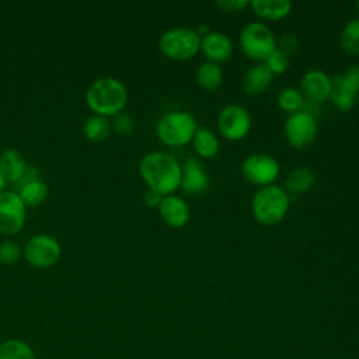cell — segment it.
<instances>
[{
	"instance_id": "cell-20",
	"label": "cell",
	"mask_w": 359,
	"mask_h": 359,
	"mask_svg": "<svg viewBox=\"0 0 359 359\" xmlns=\"http://www.w3.org/2000/svg\"><path fill=\"white\" fill-rule=\"evenodd\" d=\"M194 150L201 157H213L219 151V139L213 130L205 126H199L192 136Z\"/></svg>"
},
{
	"instance_id": "cell-21",
	"label": "cell",
	"mask_w": 359,
	"mask_h": 359,
	"mask_svg": "<svg viewBox=\"0 0 359 359\" xmlns=\"http://www.w3.org/2000/svg\"><path fill=\"white\" fill-rule=\"evenodd\" d=\"M15 192L20 195V198L25 206H38V205L43 203L49 194L48 185L43 181H41L39 178L20 185Z\"/></svg>"
},
{
	"instance_id": "cell-10",
	"label": "cell",
	"mask_w": 359,
	"mask_h": 359,
	"mask_svg": "<svg viewBox=\"0 0 359 359\" xmlns=\"http://www.w3.org/2000/svg\"><path fill=\"white\" fill-rule=\"evenodd\" d=\"M286 140L296 149L309 146L317 135V121L304 111L290 114L283 125Z\"/></svg>"
},
{
	"instance_id": "cell-13",
	"label": "cell",
	"mask_w": 359,
	"mask_h": 359,
	"mask_svg": "<svg viewBox=\"0 0 359 359\" xmlns=\"http://www.w3.org/2000/svg\"><path fill=\"white\" fill-rule=\"evenodd\" d=\"M300 91L310 102H321L330 97L331 79L327 73L318 69H311L303 74Z\"/></svg>"
},
{
	"instance_id": "cell-16",
	"label": "cell",
	"mask_w": 359,
	"mask_h": 359,
	"mask_svg": "<svg viewBox=\"0 0 359 359\" xmlns=\"http://www.w3.org/2000/svg\"><path fill=\"white\" fill-rule=\"evenodd\" d=\"M27 170L24 156L15 149H6L0 153V172L6 182H18Z\"/></svg>"
},
{
	"instance_id": "cell-2",
	"label": "cell",
	"mask_w": 359,
	"mask_h": 359,
	"mask_svg": "<svg viewBox=\"0 0 359 359\" xmlns=\"http://www.w3.org/2000/svg\"><path fill=\"white\" fill-rule=\"evenodd\" d=\"M126 101V87L115 77L97 79L86 91V102L88 108L101 116H114L122 112Z\"/></svg>"
},
{
	"instance_id": "cell-6",
	"label": "cell",
	"mask_w": 359,
	"mask_h": 359,
	"mask_svg": "<svg viewBox=\"0 0 359 359\" xmlns=\"http://www.w3.org/2000/svg\"><path fill=\"white\" fill-rule=\"evenodd\" d=\"M240 46L244 55L252 60L265 62L276 49L272 31L262 22H248L240 31Z\"/></svg>"
},
{
	"instance_id": "cell-33",
	"label": "cell",
	"mask_w": 359,
	"mask_h": 359,
	"mask_svg": "<svg viewBox=\"0 0 359 359\" xmlns=\"http://www.w3.org/2000/svg\"><path fill=\"white\" fill-rule=\"evenodd\" d=\"M250 4L248 0H217L216 6L223 11H238Z\"/></svg>"
},
{
	"instance_id": "cell-19",
	"label": "cell",
	"mask_w": 359,
	"mask_h": 359,
	"mask_svg": "<svg viewBox=\"0 0 359 359\" xmlns=\"http://www.w3.org/2000/svg\"><path fill=\"white\" fill-rule=\"evenodd\" d=\"M250 6L257 15L265 20H280L286 17L292 10L289 0H252Z\"/></svg>"
},
{
	"instance_id": "cell-32",
	"label": "cell",
	"mask_w": 359,
	"mask_h": 359,
	"mask_svg": "<svg viewBox=\"0 0 359 359\" xmlns=\"http://www.w3.org/2000/svg\"><path fill=\"white\" fill-rule=\"evenodd\" d=\"M342 77L345 81L356 91L359 93V65H352L349 66L344 73Z\"/></svg>"
},
{
	"instance_id": "cell-7",
	"label": "cell",
	"mask_w": 359,
	"mask_h": 359,
	"mask_svg": "<svg viewBox=\"0 0 359 359\" xmlns=\"http://www.w3.org/2000/svg\"><path fill=\"white\" fill-rule=\"evenodd\" d=\"M60 244L49 234H35L27 240L22 248L24 258L32 266L48 268L60 258Z\"/></svg>"
},
{
	"instance_id": "cell-26",
	"label": "cell",
	"mask_w": 359,
	"mask_h": 359,
	"mask_svg": "<svg viewBox=\"0 0 359 359\" xmlns=\"http://www.w3.org/2000/svg\"><path fill=\"white\" fill-rule=\"evenodd\" d=\"M341 46L349 55H359V18H352L344 25Z\"/></svg>"
},
{
	"instance_id": "cell-1",
	"label": "cell",
	"mask_w": 359,
	"mask_h": 359,
	"mask_svg": "<svg viewBox=\"0 0 359 359\" xmlns=\"http://www.w3.org/2000/svg\"><path fill=\"white\" fill-rule=\"evenodd\" d=\"M139 172L149 189L165 196L180 187L182 170L180 163L171 154L151 151L142 157Z\"/></svg>"
},
{
	"instance_id": "cell-18",
	"label": "cell",
	"mask_w": 359,
	"mask_h": 359,
	"mask_svg": "<svg viewBox=\"0 0 359 359\" xmlns=\"http://www.w3.org/2000/svg\"><path fill=\"white\" fill-rule=\"evenodd\" d=\"M358 93L345 81L342 74L335 76L331 80V101L341 111H349L356 100Z\"/></svg>"
},
{
	"instance_id": "cell-11",
	"label": "cell",
	"mask_w": 359,
	"mask_h": 359,
	"mask_svg": "<svg viewBox=\"0 0 359 359\" xmlns=\"http://www.w3.org/2000/svg\"><path fill=\"white\" fill-rule=\"evenodd\" d=\"M25 208L15 191H3L0 194V233H18L25 223Z\"/></svg>"
},
{
	"instance_id": "cell-14",
	"label": "cell",
	"mask_w": 359,
	"mask_h": 359,
	"mask_svg": "<svg viewBox=\"0 0 359 359\" xmlns=\"http://www.w3.org/2000/svg\"><path fill=\"white\" fill-rule=\"evenodd\" d=\"M201 49L209 62L219 63L227 60L233 53L231 39L220 31H209L201 38Z\"/></svg>"
},
{
	"instance_id": "cell-29",
	"label": "cell",
	"mask_w": 359,
	"mask_h": 359,
	"mask_svg": "<svg viewBox=\"0 0 359 359\" xmlns=\"http://www.w3.org/2000/svg\"><path fill=\"white\" fill-rule=\"evenodd\" d=\"M266 65V67L272 72V74H280L287 69L289 60H287V55H285L282 50H279L278 48L266 57V60L264 62Z\"/></svg>"
},
{
	"instance_id": "cell-5",
	"label": "cell",
	"mask_w": 359,
	"mask_h": 359,
	"mask_svg": "<svg viewBox=\"0 0 359 359\" xmlns=\"http://www.w3.org/2000/svg\"><path fill=\"white\" fill-rule=\"evenodd\" d=\"M158 48L170 59L188 60L199 50L201 36L188 27L170 28L160 35Z\"/></svg>"
},
{
	"instance_id": "cell-8",
	"label": "cell",
	"mask_w": 359,
	"mask_h": 359,
	"mask_svg": "<svg viewBox=\"0 0 359 359\" xmlns=\"http://www.w3.org/2000/svg\"><path fill=\"white\" fill-rule=\"evenodd\" d=\"M241 172L248 182L266 187L279 175V163L269 154L254 153L244 158Z\"/></svg>"
},
{
	"instance_id": "cell-22",
	"label": "cell",
	"mask_w": 359,
	"mask_h": 359,
	"mask_svg": "<svg viewBox=\"0 0 359 359\" xmlns=\"http://www.w3.org/2000/svg\"><path fill=\"white\" fill-rule=\"evenodd\" d=\"M196 80L203 90L215 91L223 83V70L217 63L206 60L199 65L196 70Z\"/></svg>"
},
{
	"instance_id": "cell-31",
	"label": "cell",
	"mask_w": 359,
	"mask_h": 359,
	"mask_svg": "<svg viewBox=\"0 0 359 359\" xmlns=\"http://www.w3.org/2000/svg\"><path fill=\"white\" fill-rule=\"evenodd\" d=\"M299 48V39L293 34H285L279 41V50H282L285 55L296 52Z\"/></svg>"
},
{
	"instance_id": "cell-35",
	"label": "cell",
	"mask_w": 359,
	"mask_h": 359,
	"mask_svg": "<svg viewBox=\"0 0 359 359\" xmlns=\"http://www.w3.org/2000/svg\"><path fill=\"white\" fill-rule=\"evenodd\" d=\"M6 180H4V177L1 175V172H0V194L4 191V188H6Z\"/></svg>"
},
{
	"instance_id": "cell-25",
	"label": "cell",
	"mask_w": 359,
	"mask_h": 359,
	"mask_svg": "<svg viewBox=\"0 0 359 359\" xmlns=\"http://www.w3.org/2000/svg\"><path fill=\"white\" fill-rule=\"evenodd\" d=\"M0 359H36V356L28 342L11 338L0 344Z\"/></svg>"
},
{
	"instance_id": "cell-17",
	"label": "cell",
	"mask_w": 359,
	"mask_h": 359,
	"mask_svg": "<svg viewBox=\"0 0 359 359\" xmlns=\"http://www.w3.org/2000/svg\"><path fill=\"white\" fill-rule=\"evenodd\" d=\"M272 72L265 63H258L250 67L243 77V88L247 94L257 95L268 88L272 81Z\"/></svg>"
},
{
	"instance_id": "cell-15",
	"label": "cell",
	"mask_w": 359,
	"mask_h": 359,
	"mask_svg": "<svg viewBox=\"0 0 359 359\" xmlns=\"http://www.w3.org/2000/svg\"><path fill=\"white\" fill-rule=\"evenodd\" d=\"M157 208L161 219L171 227H182L189 220V208L178 195L170 194L163 196Z\"/></svg>"
},
{
	"instance_id": "cell-24",
	"label": "cell",
	"mask_w": 359,
	"mask_h": 359,
	"mask_svg": "<svg viewBox=\"0 0 359 359\" xmlns=\"http://www.w3.org/2000/svg\"><path fill=\"white\" fill-rule=\"evenodd\" d=\"M109 132H111V123L107 119V116H101L95 114L93 116H88L84 121L83 135L90 142H94V143L102 142L108 137Z\"/></svg>"
},
{
	"instance_id": "cell-28",
	"label": "cell",
	"mask_w": 359,
	"mask_h": 359,
	"mask_svg": "<svg viewBox=\"0 0 359 359\" xmlns=\"http://www.w3.org/2000/svg\"><path fill=\"white\" fill-rule=\"evenodd\" d=\"M21 247L18 245V243L13 241V240H6L3 243H0V262L4 265H10L18 261V258L21 257Z\"/></svg>"
},
{
	"instance_id": "cell-27",
	"label": "cell",
	"mask_w": 359,
	"mask_h": 359,
	"mask_svg": "<svg viewBox=\"0 0 359 359\" xmlns=\"http://www.w3.org/2000/svg\"><path fill=\"white\" fill-rule=\"evenodd\" d=\"M278 105L286 112H297L303 109L304 97L296 87H285L278 95Z\"/></svg>"
},
{
	"instance_id": "cell-12",
	"label": "cell",
	"mask_w": 359,
	"mask_h": 359,
	"mask_svg": "<svg viewBox=\"0 0 359 359\" xmlns=\"http://www.w3.org/2000/svg\"><path fill=\"white\" fill-rule=\"evenodd\" d=\"M181 170H182V174H181L180 187L184 189L185 194L196 195L208 189L209 177L203 168V164L198 158L188 157L181 165Z\"/></svg>"
},
{
	"instance_id": "cell-9",
	"label": "cell",
	"mask_w": 359,
	"mask_h": 359,
	"mask_svg": "<svg viewBox=\"0 0 359 359\" xmlns=\"http://www.w3.org/2000/svg\"><path fill=\"white\" fill-rule=\"evenodd\" d=\"M217 129L226 139L240 140L251 129V116L244 107L229 104L217 115Z\"/></svg>"
},
{
	"instance_id": "cell-23",
	"label": "cell",
	"mask_w": 359,
	"mask_h": 359,
	"mask_svg": "<svg viewBox=\"0 0 359 359\" xmlns=\"http://www.w3.org/2000/svg\"><path fill=\"white\" fill-rule=\"evenodd\" d=\"M314 180H316V175L311 168L296 167L287 174L285 187L292 194H303L313 187Z\"/></svg>"
},
{
	"instance_id": "cell-36",
	"label": "cell",
	"mask_w": 359,
	"mask_h": 359,
	"mask_svg": "<svg viewBox=\"0 0 359 359\" xmlns=\"http://www.w3.org/2000/svg\"><path fill=\"white\" fill-rule=\"evenodd\" d=\"M355 6H356V10H358V14H359V1H356V4H355ZM358 18H359V17H358Z\"/></svg>"
},
{
	"instance_id": "cell-30",
	"label": "cell",
	"mask_w": 359,
	"mask_h": 359,
	"mask_svg": "<svg viewBox=\"0 0 359 359\" xmlns=\"http://www.w3.org/2000/svg\"><path fill=\"white\" fill-rule=\"evenodd\" d=\"M112 126L115 128V130L118 133L122 135H129L133 130V119L129 114L126 112H119L116 115H114V121H112Z\"/></svg>"
},
{
	"instance_id": "cell-4",
	"label": "cell",
	"mask_w": 359,
	"mask_h": 359,
	"mask_svg": "<svg viewBox=\"0 0 359 359\" xmlns=\"http://www.w3.org/2000/svg\"><path fill=\"white\" fill-rule=\"evenodd\" d=\"M198 129L196 119L192 114L185 111H174L163 115L156 125L158 139L168 146H182L192 140Z\"/></svg>"
},
{
	"instance_id": "cell-3",
	"label": "cell",
	"mask_w": 359,
	"mask_h": 359,
	"mask_svg": "<svg viewBox=\"0 0 359 359\" xmlns=\"http://www.w3.org/2000/svg\"><path fill=\"white\" fill-rule=\"evenodd\" d=\"M287 209V192L275 184L258 188L251 201V210L255 220L265 226L279 223L285 217Z\"/></svg>"
},
{
	"instance_id": "cell-34",
	"label": "cell",
	"mask_w": 359,
	"mask_h": 359,
	"mask_svg": "<svg viewBox=\"0 0 359 359\" xmlns=\"http://www.w3.org/2000/svg\"><path fill=\"white\" fill-rule=\"evenodd\" d=\"M161 198H163V196H161L160 194H157V192H154V191H151V189H147L146 194H144V196H143V201H144V203H146L147 206H158Z\"/></svg>"
}]
</instances>
